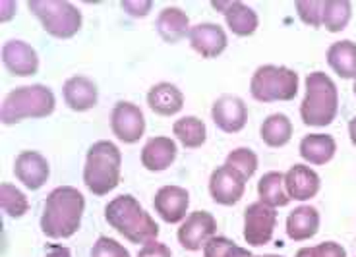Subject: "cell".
I'll return each mask as SVG.
<instances>
[{"label":"cell","mask_w":356,"mask_h":257,"mask_svg":"<svg viewBox=\"0 0 356 257\" xmlns=\"http://www.w3.org/2000/svg\"><path fill=\"white\" fill-rule=\"evenodd\" d=\"M172 133L186 149H197L205 143L207 128L197 116H182L172 124Z\"/></svg>","instance_id":"83f0119b"},{"label":"cell","mask_w":356,"mask_h":257,"mask_svg":"<svg viewBox=\"0 0 356 257\" xmlns=\"http://www.w3.org/2000/svg\"><path fill=\"white\" fill-rule=\"evenodd\" d=\"M152 2L149 0H122L120 2V8L126 10L130 16L134 18H143V16H147V12L152 10Z\"/></svg>","instance_id":"8d00e7d4"},{"label":"cell","mask_w":356,"mask_h":257,"mask_svg":"<svg viewBox=\"0 0 356 257\" xmlns=\"http://www.w3.org/2000/svg\"><path fill=\"white\" fill-rule=\"evenodd\" d=\"M63 95L66 105L76 113H86L97 105L99 89L97 83L86 76H72L64 81Z\"/></svg>","instance_id":"e0dca14e"},{"label":"cell","mask_w":356,"mask_h":257,"mask_svg":"<svg viewBox=\"0 0 356 257\" xmlns=\"http://www.w3.org/2000/svg\"><path fill=\"white\" fill-rule=\"evenodd\" d=\"M353 4L348 0H323V27L330 33H339L348 26Z\"/></svg>","instance_id":"f1b7e54d"},{"label":"cell","mask_w":356,"mask_h":257,"mask_svg":"<svg viewBox=\"0 0 356 257\" xmlns=\"http://www.w3.org/2000/svg\"><path fill=\"white\" fill-rule=\"evenodd\" d=\"M190 194L180 186H163L153 197V207L161 219L169 224H177L186 219Z\"/></svg>","instance_id":"5bb4252c"},{"label":"cell","mask_w":356,"mask_h":257,"mask_svg":"<svg viewBox=\"0 0 356 257\" xmlns=\"http://www.w3.org/2000/svg\"><path fill=\"white\" fill-rule=\"evenodd\" d=\"M320 176L308 165H294V167L286 170L285 188L291 199L308 201L320 192Z\"/></svg>","instance_id":"ac0fdd59"},{"label":"cell","mask_w":356,"mask_h":257,"mask_svg":"<svg viewBox=\"0 0 356 257\" xmlns=\"http://www.w3.org/2000/svg\"><path fill=\"white\" fill-rule=\"evenodd\" d=\"M0 207L4 209V213L12 217V219H19L27 213L29 209V201H27L26 194L18 190L10 182H2L0 186Z\"/></svg>","instance_id":"f546056e"},{"label":"cell","mask_w":356,"mask_h":257,"mask_svg":"<svg viewBox=\"0 0 356 257\" xmlns=\"http://www.w3.org/2000/svg\"><path fill=\"white\" fill-rule=\"evenodd\" d=\"M54 93L47 85H22L10 91L2 101V124L14 126L26 118H47L54 113Z\"/></svg>","instance_id":"277c9868"},{"label":"cell","mask_w":356,"mask_h":257,"mask_svg":"<svg viewBox=\"0 0 356 257\" xmlns=\"http://www.w3.org/2000/svg\"><path fill=\"white\" fill-rule=\"evenodd\" d=\"M294 6L306 26H323V0H298Z\"/></svg>","instance_id":"d6a6232c"},{"label":"cell","mask_w":356,"mask_h":257,"mask_svg":"<svg viewBox=\"0 0 356 257\" xmlns=\"http://www.w3.org/2000/svg\"><path fill=\"white\" fill-rule=\"evenodd\" d=\"M2 63L6 70L19 78L33 76L39 70V56L35 49L26 41L19 39H10L2 47Z\"/></svg>","instance_id":"4fadbf2b"},{"label":"cell","mask_w":356,"mask_h":257,"mask_svg":"<svg viewBox=\"0 0 356 257\" xmlns=\"http://www.w3.org/2000/svg\"><path fill=\"white\" fill-rule=\"evenodd\" d=\"M258 195L261 204L269 205V207H286L291 197L286 194L285 188V174L281 172H267L259 178L258 182Z\"/></svg>","instance_id":"484cf974"},{"label":"cell","mask_w":356,"mask_h":257,"mask_svg":"<svg viewBox=\"0 0 356 257\" xmlns=\"http://www.w3.org/2000/svg\"><path fill=\"white\" fill-rule=\"evenodd\" d=\"M259 135L269 147H285L293 138V122L286 115H271L264 120Z\"/></svg>","instance_id":"4316f807"},{"label":"cell","mask_w":356,"mask_h":257,"mask_svg":"<svg viewBox=\"0 0 356 257\" xmlns=\"http://www.w3.org/2000/svg\"><path fill=\"white\" fill-rule=\"evenodd\" d=\"M250 93L259 103L293 101L298 93V74L286 66H259L250 81Z\"/></svg>","instance_id":"8992f818"},{"label":"cell","mask_w":356,"mask_h":257,"mask_svg":"<svg viewBox=\"0 0 356 257\" xmlns=\"http://www.w3.org/2000/svg\"><path fill=\"white\" fill-rule=\"evenodd\" d=\"M111 128L116 140L122 143H138L145 133V116L142 108L130 101H118L111 113Z\"/></svg>","instance_id":"ba28073f"},{"label":"cell","mask_w":356,"mask_h":257,"mask_svg":"<svg viewBox=\"0 0 356 257\" xmlns=\"http://www.w3.org/2000/svg\"><path fill=\"white\" fill-rule=\"evenodd\" d=\"M14 10H16V4L12 0H2L0 2V22H10L12 16H14Z\"/></svg>","instance_id":"74e56055"},{"label":"cell","mask_w":356,"mask_h":257,"mask_svg":"<svg viewBox=\"0 0 356 257\" xmlns=\"http://www.w3.org/2000/svg\"><path fill=\"white\" fill-rule=\"evenodd\" d=\"M177 155L178 149L175 140H170L167 135L152 138L142 149L143 169L149 172H163L177 160Z\"/></svg>","instance_id":"d6986e66"},{"label":"cell","mask_w":356,"mask_h":257,"mask_svg":"<svg viewBox=\"0 0 356 257\" xmlns=\"http://www.w3.org/2000/svg\"><path fill=\"white\" fill-rule=\"evenodd\" d=\"M296 257H347V251L337 242H321L314 248L298 249Z\"/></svg>","instance_id":"e575fe53"},{"label":"cell","mask_w":356,"mask_h":257,"mask_svg":"<svg viewBox=\"0 0 356 257\" xmlns=\"http://www.w3.org/2000/svg\"><path fill=\"white\" fill-rule=\"evenodd\" d=\"M217 236V222L209 211H194L178 229V242L188 251H200L209 240Z\"/></svg>","instance_id":"30bf717a"},{"label":"cell","mask_w":356,"mask_h":257,"mask_svg":"<svg viewBox=\"0 0 356 257\" xmlns=\"http://www.w3.org/2000/svg\"><path fill=\"white\" fill-rule=\"evenodd\" d=\"M138 257H172V251H170L167 244L153 240V242L143 244L140 251H138Z\"/></svg>","instance_id":"d590c367"},{"label":"cell","mask_w":356,"mask_h":257,"mask_svg":"<svg viewBox=\"0 0 356 257\" xmlns=\"http://www.w3.org/2000/svg\"><path fill=\"white\" fill-rule=\"evenodd\" d=\"M211 118L222 132L238 133L248 122V107L241 97L222 95L211 107Z\"/></svg>","instance_id":"7c38bea8"},{"label":"cell","mask_w":356,"mask_h":257,"mask_svg":"<svg viewBox=\"0 0 356 257\" xmlns=\"http://www.w3.org/2000/svg\"><path fill=\"white\" fill-rule=\"evenodd\" d=\"M147 105L155 115L172 116L184 107V95L175 83L161 81L147 91Z\"/></svg>","instance_id":"ffe728a7"},{"label":"cell","mask_w":356,"mask_h":257,"mask_svg":"<svg viewBox=\"0 0 356 257\" xmlns=\"http://www.w3.org/2000/svg\"><path fill=\"white\" fill-rule=\"evenodd\" d=\"M277 213L273 207L256 201L244 209V240L250 246H266L273 238Z\"/></svg>","instance_id":"9c48e42d"},{"label":"cell","mask_w":356,"mask_h":257,"mask_svg":"<svg viewBox=\"0 0 356 257\" xmlns=\"http://www.w3.org/2000/svg\"><path fill=\"white\" fill-rule=\"evenodd\" d=\"M14 174H16V178H18L27 190L35 192V190H39L49 180V176H51V167H49L47 159H44L39 151L26 149L22 151L18 157H16Z\"/></svg>","instance_id":"9a60e30c"},{"label":"cell","mask_w":356,"mask_h":257,"mask_svg":"<svg viewBox=\"0 0 356 257\" xmlns=\"http://www.w3.org/2000/svg\"><path fill=\"white\" fill-rule=\"evenodd\" d=\"M190 18L182 8L167 6L159 12L157 18V31L165 43H178L190 33Z\"/></svg>","instance_id":"7402d4cb"},{"label":"cell","mask_w":356,"mask_h":257,"mask_svg":"<svg viewBox=\"0 0 356 257\" xmlns=\"http://www.w3.org/2000/svg\"><path fill=\"white\" fill-rule=\"evenodd\" d=\"M337 151V143L333 135L327 133H308L300 142V157L310 165L321 167L327 165Z\"/></svg>","instance_id":"603a6c76"},{"label":"cell","mask_w":356,"mask_h":257,"mask_svg":"<svg viewBox=\"0 0 356 257\" xmlns=\"http://www.w3.org/2000/svg\"><path fill=\"white\" fill-rule=\"evenodd\" d=\"M225 165L231 167L232 170H236L248 182L250 178L256 174V170H258V155L252 149H248V147H238V149H232L227 155Z\"/></svg>","instance_id":"4dcf8cb0"},{"label":"cell","mask_w":356,"mask_h":257,"mask_svg":"<svg viewBox=\"0 0 356 257\" xmlns=\"http://www.w3.org/2000/svg\"><path fill=\"white\" fill-rule=\"evenodd\" d=\"M83 209H86V197L78 188H54L44 199L41 231L47 238H72L80 229Z\"/></svg>","instance_id":"6da1fadb"},{"label":"cell","mask_w":356,"mask_h":257,"mask_svg":"<svg viewBox=\"0 0 356 257\" xmlns=\"http://www.w3.org/2000/svg\"><path fill=\"white\" fill-rule=\"evenodd\" d=\"M244 190H246V180L227 165L217 167L209 176V194L215 204L232 207L241 201Z\"/></svg>","instance_id":"8fae6325"},{"label":"cell","mask_w":356,"mask_h":257,"mask_svg":"<svg viewBox=\"0 0 356 257\" xmlns=\"http://www.w3.org/2000/svg\"><path fill=\"white\" fill-rule=\"evenodd\" d=\"M91 257H132L130 251L115 238L101 236L91 248Z\"/></svg>","instance_id":"836d02e7"},{"label":"cell","mask_w":356,"mask_h":257,"mask_svg":"<svg viewBox=\"0 0 356 257\" xmlns=\"http://www.w3.org/2000/svg\"><path fill=\"white\" fill-rule=\"evenodd\" d=\"M353 91H355V95H356V81H355V88H353Z\"/></svg>","instance_id":"b9f144b4"},{"label":"cell","mask_w":356,"mask_h":257,"mask_svg":"<svg viewBox=\"0 0 356 257\" xmlns=\"http://www.w3.org/2000/svg\"><path fill=\"white\" fill-rule=\"evenodd\" d=\"M204 257H254L248 249L241 248L225 236H213L204 246Z\"/></svg>","instance_id":"1f68e13d"},{"label":"cell","mask_w":356,"mask_h":257,"mask_svg":"<svg viewBox=\"0 0 356 257\" xmlns=\"http://www.w3.org/2000/svg\"><path fill=\"white\" fill-rule=\"evenodd\" d=\"M339 108V93L335 81L323 72H312L306 78V95L300 105V118L306 126H330Z\"/></svg>","instance_id":"5b68a950"},{"label":"cell","mask_w":356,"mask_h":257,"mask_svg":"<svg viewBox=\"0 0 356 257\" xmlns=\"http://www.w3.org/2000/svg\"><path fill=\"white\" fill-rule=\"evenodd\" d=\"M44 257H72V254H70V249L66 248V246L53 244V246H49V249H47Z\"/></svg>","instance_id":"f35d334b"},{"label":"cell","mask_w":356,"mask_h":257,"mask_svg":"<svg viewBox=\"0 0 356 257\" xmlns=\"http://www.w3.org/2000/svg\"><path fill=\"white\" fill-rule=\"evenodd\" d=\"M31 10L44 27V31L56 39H72L81 29V12L66 0H29Z\"/></svg>","instance_id":"52a82bcc"},{"label":"cell","mask_w":356,"mask_h":257,"mask_svg":"<svg viewBox=\"0 0 356 257\" xmlns=\"http://www.w3.org/2000/svg\"><path fill=\"white\" fill-rule=\"evenodd\" d=\"M190 47L204 58H217L227 49V33L217 24H197L188 33Z\"/></svg>","instance_id":"2e32d148"},{"label":"cell","mask_w":356,"mask_h":257,"mask_svg":"<svg viewBox=\"0 0 356 257\" xmlns=\"http://www.w3.org/2000/svg\"><path fill=\"white\" fill-rule=\"evenodd\" d=\"M348 133H350V142L356 147V116L348 122Z\"/></svg>","instance_id":"ab89813d"},{"label":"cell","mask_w":356,"mask_h":257,"mask_svg":"<svg viewBox=\"0 0 356 257\" xmlns=\"http://www.w3.org/2000/svg\"><path fill=\"white\" fill-rule=\"evenodd\" d=\"M105 219L118 234L132 244H147L159 236V226L130 194L116 195L105 207Z\"/></svg>","instance_id":"7a4b0ae2"},{"label":"cell","mask_w":356,"mask_h":257,"mask_svg":"<svg viewBox=\"0 0 356 257\" xmlns=\"http://www.w3.org/2000/svg\"><path fill=\"white\" fill-rule=\"evenodd\" d=\"M254 257H283V256H273V254H267V256H254Z\"/></svg>","instance_id":"60d3db41"},{"label":"cell","mask_w":356,"mask_h":257,"mask_svg":"<svg viewBox=\"0 0 356 257\" xmlns=\"http://www.w3.org/2000/svg\"><path fill=\"white\" fill-rule=\"evenodd\" d=\"M327 64L343 80H356V43L337 41L327 51Z\"/></svg>","instance_id":"cb8c5ba5"},{"label":"cell","mask_w":356,"mask_h":257,"mask_svg":"<svg viewBox=\"0 0 356 257\" xmlns=\"http://www.w3.org/2000/svg\"><path fill=\"white\" fill-rule=\"evenodd\" d=\"M222 16H225V22H227V26H229V29H231L234 35L250 37L254 35L256 29H258V14L250 8V6L238 2V0L231 2Z\"/></svg>","instance_id":"d4e9b609"},{"label":"cell","mask_w":356,"mask_h":257,"mask_svg":"<svg viewBox=\"0 0 356 257\" xmlns=\"http://www.w3.org/2000/svg\"><path fill=\"white\" fill-rule=\"evenodd\" d=\"M122 153L113 142H97L88 149L83 182L93 195H107L120 182Z\"/></svg>","instance_id":"3957f363"},{"label":"cell","mask_w":356,"mask_h":257,"mask_svg":"<svg viewBox=\"0 0 356 257\" xmlns=\"http://www.w3.org/2000/svg\"><path fill=\"white\" fill-rule=\"evenodd\" d=\"M320 231V213L312 205H300L286 217V234L294 242L314 238Z\"/></svg>","instance_id":"44dd1931"}]
</instances>
